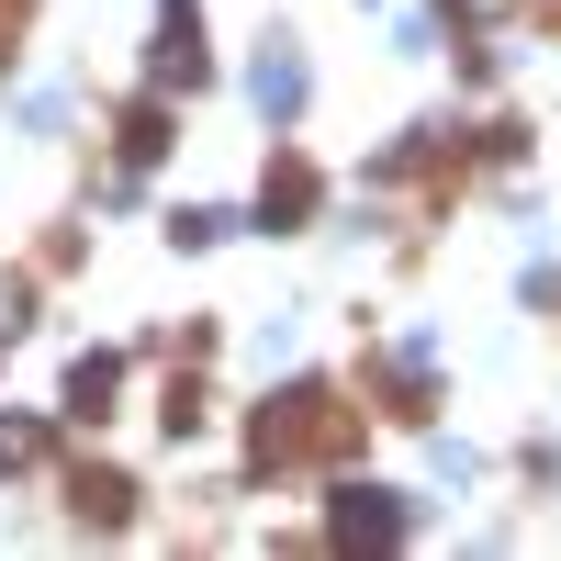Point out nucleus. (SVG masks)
I'll return each instance as SVG.
<instances>
[{
	"label": "nucleus",
	"instance_id": "f257e3e1",
	"mask_svg": "<svg viewBox=\"0 0 561 561\" xmlns=\"http://www.w3.org/2000/svg\"><path fill=\"white\" fill-rule=\"evenodd\" d=\"M337 438H348V404L314 393V382H293L280 404H259V472H280V460H314V449H337Z\"/></svg>",
	"mask_w": 561,
	"mask_h": 561
},
{
	"label": "nucleus",
	"instance_id": "f03ea898",
	"mask_svg": "<svg viewBox=\"0 0 561 561\" xmlns=\"http://www.w3.org/2000/svg\"><path fill=\"white\" fill-rule=\"evenodd\" d=\"M337 539L348 550H393L404 539V505L393 494H337Z\"/></svg>",
	"mask_w": 561,
	"mask_h": 561
},
{
	"label": "nucleus",
	"instance_id": "7ed1b4c3",
	"mask_svg": "<svg viewBox=\"0 0 561 561\" xmlns=\"http://www.w3.org/2000/svg\"><path fill=\"white\" fill-rule=\"evenodd\" d=\"M158 79H180V90L203 79V23H192V0H169V23H158Z\"/></svg>",
	"mask_w": 561,
	"mask_h": 561
},
{
	"label": "nucleus",
	"instance_id": "20e7f679",
	"mask_svg": "<svg viewBox=\"0 0 561 561\" xmlns=\"http://www.w3.org/2000/svg\"><path fill=\"white\" fill-rule=\"evenodd\" d=\"M259 214H270V225H304V214H314V169H304V158H280V169L259 180Z\"/></svg>",
	"mask_w": 561,
	"mask_h": 561
},
{
	"label": "nucleus",
	"instance_id": "39448f33",
	"mask_svg": "<svg viewBox=\"0 0 561 561\" xmlns=\"http://www.w3.org/2000/svg\"><path fill=\"white\" fill-rule=\"evenodd\" d=\"M68 494H79V517H90V528H124V517H135V483H124V472H79Z\"/></svg>",
	"mask_w": 561,
	"mask_h": 561
},
{
	"label": "nucleus",
	"instance_id": "423d86ee",
	"mask_svg": "<svg viewBox=\"0 0 561 561\" xmlns=\"http://www.w3.org/2000/svg\"><path fill=\"white\" fill-rule=\"evenodd\" d=\"M293 102H304V57H293V45H270V57H259V113L280 124Z\"/></svg>",
	"mask_w": 561,
	"mask_h": 561
},
{
	"label": "nucleus",
	"instance_id": "0eeeda50",
	"mask_svg": "<svg viewBox=\"0 0 561 561\" xmlns=\"http://www.w3.org/2000/svg\"><path fill=\"white\" fill-rule=\"evenodd\" d=\"M113 393H124L113 359H79V370H68V415H113Z\"/></svg>",
	"mask_w": 561,
	"mask_h": 561
},
{
	"label": "nucleus",
	"instance_id": "6e6552de",
	"mask_svg": "<svg viewBox=\"0 0 561 561\" xmlns=\"http://www.w3.org/2000/svg\"><path fill=\"white\" fill-rule=\"evenodd\" d=\"M34 460V427H0V472H23Z\"/></svg>",
	"mask_w": 561,
	"mask_h": 561
},
{
	"label": "nucleus",
	"instance_id": "1a4fd4ad",
	"mask_svg": "<svg viewBox=\"0 0 561 561\" xmlns=\"http://www.w3.org/2000/svg\"><path fill=\"white\" fill-rule=\"evenodd\" d=\"M12 45H23V0H0V57H12Z\"/></svg>",
	"mask_w": 561,
	"mask_h": 561
}]
</instances>
